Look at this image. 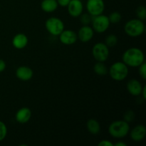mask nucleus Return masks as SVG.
I'll list each match as a JSON object with an SVG mask.
<instances>
[{
	"instance_id": "obj_20",
	"label": "nucleus",
	"mask_w": 146,
	"mask_h": 146,
	"mask_svg": "<svg viewBox=\"0 0 146 146\" xmlns=\"http://www.w3.org/2000/svg\"><path fill=\"white\" fill-rule=\"evenodd\" d=\"M118 37L115 34H109V35L106 37L105 44L108 48L109 47H113L118 44Z\"/></svg>"
},
{
	"instance_id": "obj_3",
	"label": "nucleus",
	"mask_w": 146,
	"mask_h": 146,
	"mask_svg": "<svg viewBox=\"0 0 146 146\" xmlns=\"http://www.w3.org/2000/svg\"><path fill=\"white\" fill-rule=\"evenodd\" d=\"M145 29L143 21L139 19H133L127 21L124 27L125 34L131 37H138L142 35Z\"/></svg>"
},
{
	"instance_id": "obj_5",
	"label": "nucleus",
	"mask_w": 146,
	"mask_h": 146,
	"mask_svg": "<svg viewBox=\"0 0 146 146\" xmlns=\"http://www.w3.org/2000/svg\"><path fill=\"white\" fill-rule=\"evenodd\" d=\"M45 27L47 31L53 36H59L64 30V23L58 17H50L46 21Z\"/></svg>"
},
{
	"instance_id": "obj_11",
	"label": "nucleus",
	"mask_w": 146,
	"mask_h": 146,
	"mask_svg": "<svg viewBox=\"0 0 146 146\" xmlns=\"http://www.w3.org/2000/svg\"><path fill=\"white\" fill-rule=\"evenodd\" d=\"M94 35V31L92 27H89V25H83L80 28L77 36L78 38L82 42H88L93 38Z\"/></svg>"
},
{
	"instance_id": "obj_29",
	"label": "nucleus",
	"mask_w": 146,
	"mask_h": 146,
	"mask_svg": "<svg viewBox=\"0 0 146 146\" xmlns=\"http://www.w3.org/2000/svg\"><path fill=\"white\" fill-rule=\"evenodd\" d=\"M7 65H6L5 61L3 59H0V73L3 72L5 70Z\"/></svg>"
},
{
	"instance_id": "obj_16",
	"label": "nucleus",
	"mask_w": 146,
	"mask_h": 146,
	"mask_svg": "<svg viewBox=\"0 0 146 146\" xmlns=\"http://www.w3.org/2000/svg\"><path fill=\"white\" fill-rule=\"evenodd\" d=\"M28 42L29 39L27 36L22 33L16 34L12 38L13 46L17 49H22V48H25L28 44Z\"/></svg>"
},
{
	"instance_id": "obj_24",
	"label": "nucleus",
	"mask_w": 146,
	"mask_h": 146,
	"mask_svg": "<svg viewBox=\"0 0 146 146\" xmlns=\"http://www.w3.org/2000/svg\"><path fill=\"white\" fill-rule=\"evenodd\" d=\"M135 117V113H134V111H132V110H128V111H127L126 112L124 113L123 120L129 123L132 122V121H134Z\"/></svg>"
},
{
	"instance_id": "obj_19",
	"label": "nucleus",
	"mask_w": 146,
	"mask_h": 146,
	"mask_svg": "<svg viewBox=\"0 0 146 146\" xmlns=\"http://www.w3.org/2000/svg\"><path fill=\"white\" fill-rule=\"evenodd\" d=\"M94 71L97 75L105 76L108 74V68H107L106 65L104 62H100L97 61L96 64L94 66Z\"/></svg>"
},
{
	"instance_id": "obj_25",
	"label": "nucleus",
	"mask_w": 146,
	"mask_h": 146,
	"mask_svg": "<svg viewBox=\"0 0 146 146\" xmlns=\"http://www.w3.org/2000/svg\"><path fill=\"white\" fill-rule=\"evenodd\" d=\"M7 135V127L3 121H0V142L4 141Z\"/></svg>"
},
{
	"instance_id": "obj_14",
	"label": "nucleus",
	"mask_w": 146,
	"mask_h": 146,
	"mask_svg": "<svg viewBox=\"0 0 146 146\" xmlns=\"http://www.w3.org/2000/svg\"><path fill=\"white\" fill-rule=\"evenodd\" d=\"M32 113L30 108L27 107H23L17 111L15 115V119L18 123L21 124L27 123L31 119Z\"/></svg>"
},
{
	"instance_id": "obj_6",
	"label": "nucleus",
	"mask_w": 146,
	"mask_h": 146,
	"mask_svg": "<svg viewBox=\"0 0 146 146\" xmlns=\"http://www.w3.org/2000/svg\"><path fill=\"white\" fill-rule=\"evenodd\" d=\"M91 23L94 31L98 34H102L106 31L111 24L108 17L104 15L103 14L93 17Z\"/></svg>"
},
{
	"instance_id": "obj_23",
	"label": "nucleus",
	"mask_w": 146,
	"mask_h": 146,
	"mask_svg": "<svg viewBox=\"0 0 146 146\" xmlns=\"http://www.w3.org/2000/svg\"><path fill=\"white\" fill-rule=\"evenodd\" d=\"M136 14L138 19L144 21L146 19V9L144 6H139L136 9Z\"/></svg>"
},
{
	"instance_id": "obj_13",
	"label": "nucleus",
	"mask_w": 146,
	"mask_h": 146,
	"mask_svg": "<svg viewBox=\"0 0 146 146\" xmlns=\"http://www.w3.org/2000/svg\"><path fill=\"white\" fill-rule=\"evenodd\" d=\"M131 139L135 142H141L145 138L146 135V128L143 125H137L130 133Z\"/></svg>"
},
{
	"instance_id": "obj_1",
	"label": "nucleus",
	"mask_w": 146,
	"mask_h": 146,
	"mask_svg": "<svg viewBox=\"0 0 146 146\" xmlns=\"http://www.w3.org/2000/svg\"><path fill=\"white\" fill-rule=\"evenodd\" d=\"M122 61L129 67H138L145 62V55L141 48L132 47L123 53Z\"/></svg>"
},
{
	"instance_id": "obj_27",
	"label": "nucleus",
	"mask_w": 146,
	"mask_h": 146,
	"mask_svg": "<svg viewBox=\"0 0 146 146\" xmlns=\"http://www.w3.org/2000/svg\"><path fill=\"white\" fill-rule=\"evenodd\" d=\"M98 146H114V144L111 141L108 140H103L99 143L98 144Z\"/></svg>"
},
{
	"instance_id": "obj_21",
	"label": "nucleus",
	"mask_w": 146,
	"mask_h": 146,
	"mask_svg": "<svg viewBox=\"0 0 146 146\" xmlns=\"http://www.w3.org/2000/svg\"><path fill=\"white\" fill-rule=\"evenodd\" d=\"M110 22L112 24H118L121 21L122 19V15L118 11H113V12L111 13L108 17Z\"/></svg>"
},
{
	"instance_id": "obj_17",
	"label": "nucleus",
	"mask_w": 146,
	"mask_h": 146,
	"mask_svg": "<svg viewBox=\"0 0 146 146\" xmlns=\"http://www.w3.org/2000/svg\"><path fill=\"white\" fill-rule=\"evenodd\" d=\"M58 7L56 0H42L41 8L44 12L51 13L55 11Z\"/></svg>"
},
{
	"instance_id": "obj_15",
	"label": "nucleus",
	"mask_w": 146,
	"mask_h": 146,
	"mask_svg": "<svg viewBox=\"0 0 146 146\" xmlns=\"http://www.w3.org/2000/svg\"><path fill=\"white\" fill-rule=\"evenodd\" d=\"M143 86L139 81L137 79H131L126 85V88L129 94L133 96H138L141 94L143 90Z\"/></svg>"
},
{
	"instance_id": "obj_30",
	"label": "nucleus",
	"mask_w": 146,
	"mask_h": 146,
	"mask_svg": "<svg viewBox=\"0 0 146 146\" xmlns=\"http://www.w3.org/2000/svg\"><path fill=\"white\" fill-rule=\"evenodd\" d=\"M141 95H142L143 98L144 100L146 99V86H144L143 87V90H142V92H141Z\"/></svg>"
},
{
	"instance_id": "obj_9",
	"label": "nucleus",
	"mask_w": 146,
	"mask_h": 146,
	"mask_svg": "<svg viewBox=\"0 0 146 146\" xmlns=\"http://www.w3.org/2000/svg\"><path fill=\"white\" fill-rule=\"evenodd\" d=\"M59 40L64 45H73L75 44L78 40L77 33L73 30L64 29L61 34H59Z\"/></svg>"
},
{
	"instance_id": "obj_28",
	"label": "nucleus",
	"mask_w": 146,
	"mask_h": 146,
	"mask_svg": "<svg viewBox=\"0 0 146 146\" xmlns=\"http://www.w3.org/2000/svg\"><path fill=\"white\" fill-rule=\"evenodd\" d=\"M58 6H61L62 7H66L68 6L71 0H56Z\"/></svg>"
},
{
	"instance_id": "obj_12",
	"label": "nucleus",
	"mask_w": 146,
	"mask_h": 146,
	"mask_svg": "<svg viewBox=\"0 0 146 146\" xmlns=\"http://www.w3.org/2000/svg\"><path fill=\"white\" fill-rule=\"evenodd\" d=\"M16 76L19 80L23 81H29L34 76V71L30 67L27 66H21L16 71Z\"/></svg>"
},
{
	"instance_id": "obj_26",
	"label": "nucleus",
	"mask_w": 146,
	"mask_h": 146,
	"mask_svg": "<svg viewBox=\"0 0 146 146\" xmlns=\"http://www.w3.org/2000/svg\"><path fill=\"white\" fill-rule=\"evenodd\" d=\"M139 75L141 76V78L143 80L146 79V64L145 62H143L141 66H139Z\"/></svg>"
},
{
	"instance_id": "obj_8",
	"label": "nucleus",
	"mask_w": 146,
	"mask_h": 146,
	"mask_svg": "<svg viewBox=\"0 0 146 146\" xmlns=\"http://www.w3.org/2000/svg\"><path fill=\"white\" fill-rule=\"evenodd\" d=\"M86 9L92 17L100 15L104 13L105 3L104 0H87Z\"/></svg>"
},
{
	"instance_id": "obj_2",
	"label": "nucleus",
	"mask_w": 146,
	"mask_h": 146,
	"mask_svg": "<svg viewBox=\"0 0 146 146\" xmlns=\"http://www.w3.org/2000/svg\"><path fill=\"white\" fill-rule=\"evenodd\" d=\"M130 132V125L124 120L115 121L110 124L108 133L114 138H123L128 135Z\"/></svg>"
},
{
	"instance_id": "obj_22",
	"label": "nucleus",
	"mask_w": 146,
	"mask_h": 146,
	"mask_svg": "<svg viewBox=\"0 0 146 146\" xmlns=\"http://www.w3.org/2000/svg\"><path fill=\"white\" fill-rule=\"evenodd\" d=\"M93 17L88 13H84L80 15V21L83 25H89L92 21Z\"/></svg>"
},
{
	"instance_id": "obj_31",
	"label": "nucleus",
	"mask_w": 146,
	"mask_h": 146,
	"mask_svg": "<svg viewBox=\"0 0 146 146\" xmlns=\"http://www.w3.org/2000/svg\"><path fill=\"white\" fill-rule=\"evenodd\" d=\"M114 146H127V145L126 143H125L123 142V141H119V142L114 144Z\"/></svg>"
},
{
	"instance_id": "obj_10",
	"label": "nucleus",
	"mask_w": 146,
	"mask_h": 146,
	"mask_svg": "<svg viewBox=\"0 0 146 146\" xmlns=\"http://www.w3.org/2000/svg\"><path fill=\"white\" fill-rule=\"evenodd\" d=\"M68 12L72 17H80L84 11V4L81 0H71L67 6Z\"/></svg>"
},
{
	"instance_id": "obj_4",
	"label": "nucleus",
	"mask_w": 146,
	"mask_h": 146,
	"mask_svg": "<svg viewBox=\"0 0 146 146\" xmlns=\"http://www.w3.org/2000/svg\"><path fill=\"white\" fill-rule=\"evenodd\" d=\"M108 74L114 81H123L128 75V66L123 61L115 62L108 69Z\"/></svg>"
},
{
	"instance_id": "obj_18",
	"label": "nucleus",
	"mask_w": 146,
	"mask_h": 146,
	"mask_svg": "<svg viewBox=\"0 0 146 146\" xmlns=\"http://www.w3.org/2000/svg\"><path fill=\"white\" fill-rule=\"evenodd\" d=\"M86 128L88 132L92 135H97L101 131V125L99 122L94 118L89 119L87 121Z\"/></svg>"
},
{
	"instance_id": "obj_7",
	"label": "nucleus",
	"mask_w": 146,
	"mask_h": 146,
	"mask_svg": "<svg viewBox=\"0 0 146 146\" xmlns=\"http://www.w3.org/2000/svg\"><path fill=\"white\" fill-rule=\"evenodd\" d=\"M92 55L97 61L105 62L109 56V49L105 43H96L93 46Z\"/></svg>"
}]
</instances>
